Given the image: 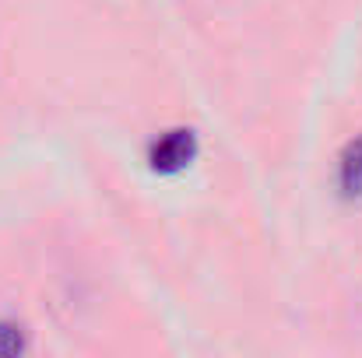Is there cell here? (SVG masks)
Masks as SVG:
<instances>
[{"label":"cell","instance_id":"obj_1","mask_svg":"<svg viewBox=\"0 0 362 358\" xmlns=\"http://www.w3.org/2000/svg\"><path fill=\"white\" fill-rule=\"evenodd\" d=\"M197 133L187 126L165 130L162 137H155L148 144V169L158 176H176L183 169H190V162L197 158Z\"/></svg>","mask_w":362,"mask_h":358},{"label":"cell","instance_id":"obj_3","mask_svg":"<svg viewBox=\"0 0 362 358\" xmlns=\"http://www.w3.org/2000/svg\"><path fill=\"white\" fill-rule=\"evenodd\" d=\"M25 352V330L18 323H0V358H14Z\"/></svg>","mask_w":362,"mask_h":358},{"label":"cell","instance_id":"obj_2","mask_svg":"<svg viewBox=\"0 0 362 358\" xmlns=\"http://www.w3.org/2000/svg\"><path fill=\"white\" fill-rule=\"evenodd\" d=\"M338 183H341V193L349 201L362 197V133L352 137L341 151V172H338Z\"/></svg>","mask_w":362,"mask_h":358}]
</instances>
